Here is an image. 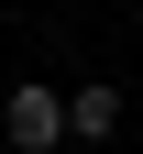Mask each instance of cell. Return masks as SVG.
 <instances>
[{
  "label": "cell",
  "mask_w": 143,
  "mask_h": 154,
  "mask_svg": "<svg viewBox=\"0 0 143 154\" xmlns=\"http://www.w3.org/2000/svg\"><path fill=\"white\" fill-rule=\"evenodd\" d=\"M0 143H11V154H66V143H77V132H66V88L22 77V88L0 99Z\"/></svg>",
  "instance_id": "6da1fadb"
},
{
  "label": "cell",
  "mask_w": 143,
  "mask_h": 154,
  "mask_svg": "<svg viewBox=\"0 0 143 154\" xmlns=\"http://www.w3.org/2000/svg\"><path fill=\"white\" fill-rule=\"evenodd\" d=\"M66 132H77V143H110V132H121V88H110V77L66 88Z\"/></svg>",
  "instance_id": "7a4b0ae2"
}]
</instances>
